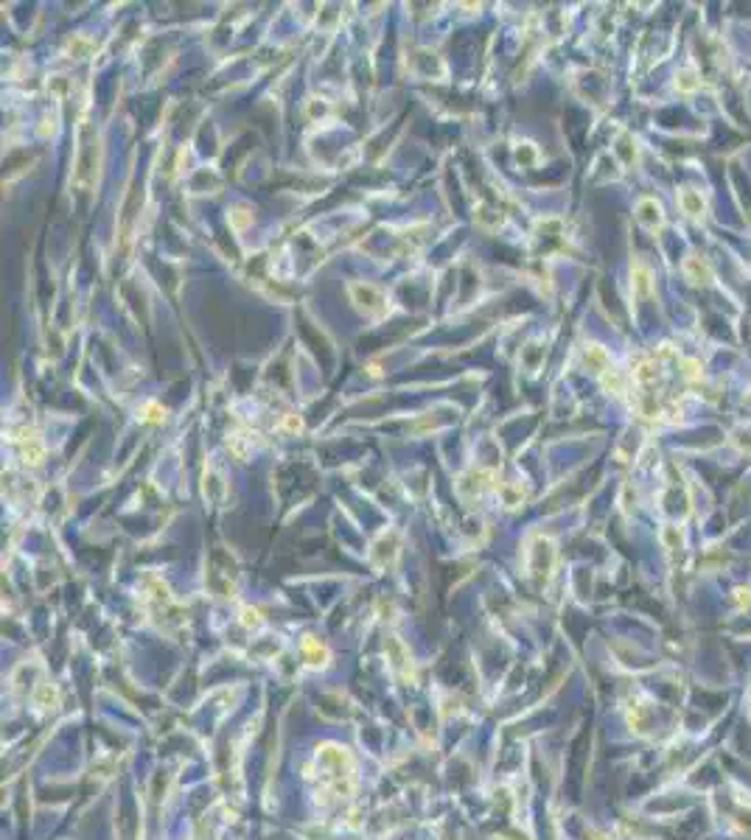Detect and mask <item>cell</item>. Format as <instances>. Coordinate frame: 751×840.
<instances>
[{"label":"cell","mask_w":751,"mask_h":840,"mask_svg":"<svg viewBox=\"0 0 751 840\" xmlns=\"http://www.w3.org/2000/svg\"><path fill=\"white\" fill-rule=\"evenodd\" d=\"M314 765H317L320 785L325 790H331L334 796H342V799L353 793V762L345 748L331 745V742L317 748Z\"/></svg>","instance_id":"obj_1"},{"label":"cell","mask_w":751,"mask_h":840,"mask_svg":"<svg viewBox=\"0 0 751 840\" xmlns=\"http://www.w3.org/2000/svg\"><path fill=\"white\" fill-rule=\"evenodd\" d=\"M681 365H684V373H687V379H698V376H701V367H698V362H690V359H684Z\"/></svg>","instance_id":"obj_10"},{"label":"cell","mask_w":751,"mask_h":840,"mask_svg":"<svg viewBox=\"0 0 751 840\" xmlns=\"http://www.w3.org/2000/svg\"><path fill=\"white\" fill-rule=\"evenodd\" d=\"M684 275H687L690 283H710V280H712V266H710L704 258L690 255V258L684 261Z\"/></svg>","instance_id":"obj_3"},{"label":"cell","mask_w":751,"mask_h":840,"mask_svg":"<svg viewBox=\"0 0 751 840\" xmlns=\"http://www.w3.org/2000/svg\"><path fill=\"white\" fill-rule=\"evenodd\" d=\"M37 703H39V706L56 703V689H53L51 683H42V686H39V695H37Z\"/></svg>","instance_id":"obj_9"},{"label":"cell","mask_w":751,"mask_h":840,"mask_svg":"<svg viewBox=\"0 0 751 840\" xmlns=\"http://www.w3.org/2000/svg\"><path fill=\"white\" fill-rule=\"evenodd\" d=\"M586 362H592L594 367H606V362H608V356L597 348V345H592L589 350H586Z\"/></svg>","instance_id":"obj_8"},{"label":"cell","mask_w":751,"mask_h":840,"mask_svg":"<svg viewBox=\"0 0 751 840\" xmlns=\"http://www.w3.org/2000/svg\"><path fill=\"white\" fill-rule=\"evenodd\" d=\"M636 218L648 230H659L665 224V213H662V205L656 199H639L636 202Z\"/></svg>","instance_id":"obj_2"},{"label":"cell","mask_w":751,"mask_h":840,"mask_svg":"<svg viewBox=\"0 0 751 840\" xmlns=\"http://www.w3.org/2000/svg\"><path fill=\"white\" fill-rule=\"evenodd\" d=\"M701 87V79H698V73L696 70H679V76H676V90L679 93H696Z\"/></svg>","instance_id":"obj_6"},{"label":"cell","mask_w":751,"mask_h":840,"mask_svg":"<svg viewBox=\"0 0 751 840\" xmlns=\"http://www.w3.org/2000/svg\"><path fill=\"white\" fill-rule=\"evenodd\" d=\"M679 208L684 210L687 216H704V210H707V202H704V197H701V191H696V188H681L679 191Z\"/></svg>","instance_id":"obj_4"},{"label":"cell","mask_w":751,"mask_h":840,"mask_svg":"<svg viewBox=\"0 0 751 840\" xmlns=\"http://www.w3.org/2000/svg\"><path fill=\"white\" fill-rule=\"evenodd\" d=\"M634 294L636 297H651L653 294V275L648 266L636 263L634 266Z\"/></svg>","instance_id":"obj_5"},{"label":"cell","mask_w":751,"mask_h":840,"mask_svg":"<svg viewBox=\"0 0 751 840\" xmlns=\"http://www.w3.org/2000/svg\"><path fill=\"white\" fill-rule=\"evenodd\" d=\"M303 650H306V655H308V664H314V667L325 664V658H328V650H325L322 644H317L314 638H306Z\"/></svg>","instance_id":"obj_7"}]
</instances>
